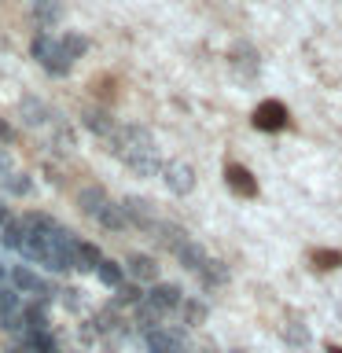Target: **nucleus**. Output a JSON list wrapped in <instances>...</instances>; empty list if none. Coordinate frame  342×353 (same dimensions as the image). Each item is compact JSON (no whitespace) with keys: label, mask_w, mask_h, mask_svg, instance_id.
<instances>
[{"label":"nucleus","mask_w":342,"mask_h":353,"mask_svg":"<svg viewBox=\"0 0 342 353\" xmlns=\"http://www.w3.org/2000/svg\"><path fill=\"white\" fill-rule=\"evenodd\" d=\"M0 225H11V214H8V206L0 203Z\"/></svg>","instance_id":"obj_28"},{"label":"nucleus","mask_w":342,"mask_h":353,"mask_svg":"<svg viewBox=\"0 0 342 353\" xmlns=\"http://www.w3.org/2000/svg\"><path fill=\"white\" fill-rule=\"evenodd\" d=\"M309 261H313L316 269H339V265H342V250H313V254H309Z\"/></svg>","instance_id":"obj_21"},{"label":"nucleus","mask_w":342,"mask_h":353,"mask_svg":"<svg viewBox=\"0 0 342 353\" xmlns=\"http://www.w3.org/2000/svg\"><path fill=\"white\" fill-rule=\"evenodd\" d=\"M30 52H33V59H37L52 77H66V74H70V66H74V59L63 52V44H59V41H52L48 33H37V37H33V48H30Z\"/></svg>","instance_id":"obj_1"},{"label":"nucleus","mask_w":342,"mask_h":353,"mask_svg":"<svg viewBox=\"0 0 342 353\" xmlns=\"http://www.w3.org/2000/svg\"><path fill=\"white\" fill-rule=\"evenodd\" d=\"M77 203H81V210H85L88 217H96L99 210H103V206L110 203V199H107V192H103V188H85V192L77 195Z\"/></svg>","instance_id":"obj_15"},{"label":"nucleus","mask_w":342,"mask_h":353,"mask_svg":"<svg viewBox=\"0 0 342 353\" xmlns=\"http://www.w3.org/2000/svg\"><path fill=\"white\" fill-rule=\"evenodd\" d=\"M121 210H125L129 225H137V228H143V232H154V225H159V217H154V206L148 203V199L129 195L125 203H121Z\"/></svg>","instance_id":"obj_4"},{"label":"nucleus","mask_w":342,"mask_h":353,"mask_svg":"<svg viewBox=\"0 0 342 353\" xmlns=\"http://www.w3.org/2000/svg\"><path fill=\"white\" fill-rule=\"evenodd\" d=\"M4 184H8L11 195H30V188H33L26 173H11V176H4Z\"/></svg>","instance_id":"obj_24"},{"label":"nucleus","mask_w":342,"mask_h":353,"mask_svg":"<svg viewBox=\"0 0 342 353\" xmlns=\"http://www.w3.org/2000/svg\"><path fill=\"white\" fill-rule=\"evenodd\" d=\"M59 44H63V52L70 55V59H81V55L88 52V41L81 37V33H63Z\"/></svg>","instance_id":"obj_20"},{"label":"nucleus","mask_w":342,"mask_h":353,"mask_svg":"<svg viewBox=\"0 0 342 353\" xmlns=\"http://www.w3.org/2000/svg\"><path fill=\"white\" fill-rule=\"evenodd\" d=\"M162 181H165V188H170L173 195H188L195 188V170L188 162H165Z\"/></svg>","instance_id":"obj_3"},{"label":"nucleus","mask_w":342,"mask_h":353,"mask_svg":"<svg viewBox=\"0 0 342 353\" xmlns=\"http://www.w3.org/2000/svg\"><path fill=\"white\" fill-rule=\"evenodd\" d=\"M81 125H85L88 132H96V137H103V140H110V137L118 132L114 118H110L107 110H85V114H81Z\"/></svg>","instance_id":"obj_9"},{"label":"nucleus","mask_w":342,"mask_h":353,"mask_svg":"<svg viewBox=\"0 0 342 353\" xmlns=\"http://www.w3.org/2000/svg\"><path fill=\"white\" fill-rule=\"evenodd\" d=\"M287 107L280 103V99H265V103H258V110H254V129H261V132H276V129H283L287 125Z\"/></svg>","instance_id":"obj_2"},{"label":"nucleus","mask_w":342,"mask_h":353,"mask_svg":"<svg viewBox=\"0 0 342 353\" xmlns=\"http://www.w3.org/2000/svg\"><path fill=\"white\" fill-rule=\"evenodd\" d=\"M228 353H247V350H228Z\"/></svg>","instance_id":"obj_31"},{"label":"nucleus","mask_w":342,"mask_h":353,"mask_svg":"<svg viewBox=\"0 0 342 353\" xmlns=\"http://www.w3.org/2000/svg\"><path fill=\"white\" fill-rule=\"evenodd\" d=\"M328 353H342V350H339V346H328Z\"/></svg>","instance_id":"obj_30"},{"label":"nucleus","mask_w":342,"mask_h":353,"mask_svg":"<svg viewBox=\"0 0 342 353\" xmlns=\"http://www.w3.org/2000/svg\"><path fill=\"white\" fill-rule=\"evenodd\" d=\"M283 339L291 342V346H309V339H313V335H309V327H305L298 316H287V324H283Z\"/></svg>","instance_id":"obj_18"},{"label":"nucleus","mask_w":342,"mask_h":353,"mask_svg":"<svg viewBox=\"0 0 342 353\" xmlns=\"http://www.w3.org/2000/svg\"><path fill=\"white\" fill-rule=\"evenodd\" d=\"M99 250L92 247V243H85V239H77L74 243V269H81V272H96L99 269Z\"/></svg>","instance_id":"obj_12"},{"label":"nucleus","mask_w":342,"mask_h":353,"mask_svg":"<svg viewBox=\"0 0 342 353\" xmlns=\"http://www.w3.org/2000/svg\"><path fill=\"white\" fill-rule=\"evenodd\" d=\"M199 283L206 287V291H214V287H225L228 283V269L221 261H206V269L199 272Z\"/></svg>","instance_id":"obj_16"},{"label":"nucleus","mask_w":342,"mask_h":353,"mask_svg":"<svg viewBox=\"0 0 342 353\" xmlns=\"http://www.w3.org/2000/svg\"><path fill=\"white\" fill-rule=\"evenodd\" d=\"M225 181H228L232 192L243 195V199H254V195H258V181L250 176V170H243V165H236V162L225 170Z\"/></svg>","instance_id":"obj_7"},{"label":"nucleus","mask_w":342,"mask_h":353,"mask_svg":"<svg viewBox=\"0 0 342 353\" xmlns=\"http://www.w3.org/2000/svg\"><path fill=\"white\" fill-rule=\"evenodd\" d=\"M173 258H177V261H181V265H184V269H188V272H195V276H199V272H203V269H206V261H210V258H206V250H203V247H199V243H195V239H188V243H181V247H177V250H173Z\"/></svg>","instance_id":"obj_6"},{"label":"nucleus","mask_w":342,"mask_h":353,"mask_svg":"<svg viewBox=\"0 0 342 353\" xmlns=\"http://www.w3.org/2000/svg\"><path fill=\"white\" fill-rule=\"evenodd\" d=\"M22 114H26L30 125H41V121L48 118V110H44V103H37V99H22Z\"/></svg>","instance_id":"obj_23"},{"label":"nucleus","mask_w":342,"mask_h":353,"mask_svg":"<svg viewBox=\"0 0 342 353\" xmlns=\"http://www.w3.org/2000/svg\"><path fill=\"white\" fill-rule=\"evenodd\" d=\"M11 283H15L19 291H26V294H41V298H48V283H44L37 272L22 269V265H19L15 272H11Z\"/></svg>","instance_id":"obj_11"},{"label":"nucleus","mask_w":342,"mask_h":353,"mask_svg":"<svg viewBox=\"0 0 342 353\" xmlns=\"http://www.w3.org/2000/svg\"><path fill=\"white\" fill-rule=\"evenodd\" d=\"M177 313H181V320H184L188 327H199V324H203V320H206V305L199 302V298H184Z\"/></svg>","instance_id":"obj_17"},{"label":"nucleus","mask_w":342,"mask_h":353,"mask_svg":"<svg viewBox=\"0 0 342 353\" xmlns=\"http://www.w3.org/2000/svg\"><path fill=\"white\" fill-rule=\"evenodd\" d=\"M148 302L159 305L162 313H177L181 302H184V294H181V287H177V283H154L148 291Z\"/></svg>","instance_id":"obj_5"},{"label":"nucleus","mask_w":342,"mask_h":353,"mask_svg":"<svg viewBox=\"0 0 342 353\" xmlns=\"http://www.w3.org/2000/svg\"><path fill=\"white\" fill-rule=\"evenodd\" d=\"M96 221H99L103 228H110V232L129 228V217H125V210H121V203H107V206L96 214Z\"/></svg>","instance_id":"obj_14"},{"label":"nucleus","mask_w":342,"mask_h":353,"mask_svg":"<svg viewBox=\"0 0 342 353\" xmlns=\"http://www.w3.org/2000/svg\"><path fill=\"white\" fill-rule=\"evenodd\" d=\"M195 353H217L214 346H203V350H195Z\"/></svg>","instance_id":"obj_29"},{"label":"nucleus","mask_w":342,"mask_h":353,"mask_svg":"<svg viewBox=\"0 0 342 353\" xmlns=\"http://www.w3.org/2000/svg\"><path fill=\"white\" fill-rule=\"evenodd\" d=\"M125 269H129L132 280H140V283L159 280V265H154V258H148V254H132V258L125 261Z\"/></svg>","instance_id":"obj_10"},{"label":"nucleus","mask_w":342,"mask_h":353,"mask_svg":"<svg viewBox=\"0 0 342 353\" xmlns=\"http://www.w3.org/2000/svg\"><path fill=\"white\" fill-rule=\"evenodd\" d=\"M0 176H11V162H8L4 151H0Z\"/></svg>","instance_id":"obj_27"},{"label":"nucleus","mask_w":342,"mask_h":353,"mask_svg":"<svg viewBox=\"0 0 342 353\" xmlns=\"http://www.w3.org/2000/svg\"><path fill=\"white\" fill-rule=\"evenodd\" d=\"M143 298H148V294H143L137 283H121L118 287V305H140Z\"/></svg>","instance_id":"obj_22"},{"label":"nucleus","mask_w":342,"mask_h":353,"mask_svg":"<svg viewBox=\"0 0 342 353\" xmlns=\"http://www.w3.org/2000/svg\"><path fill=\"white\" fill-rule=\"evenodd\" d=\"M11 140H15V132H11L4 121H0V143H11Z\"/></svg>","instance_id":"obj_26"},{"label":"nucleus","mask_w":342,"mask_h":353,"mask_svg":"<svg viewBox=\"0 0 342 353\" xmlns=\"http://www.w3.org/2000/svg\"><path fill=\"white\" fill-rule=\"evenodd\" d=\"M129 165L132 173H140V176H154V173H162L165 165H162V159H159V151H137V154H129V159H121Z\"/></svg>","instance_id":"obj_8"},{"label":"nucleus","mask_w":342,"mask_h":353,"mask_svg":"<svg viewBox=\"0 0 342 353\" xmlns=\"http://www.w3.org/2000/svg\"><path fill=\"white\" fill-rule=\"evenodd\" d=\"M15 313H19V298H15V291L0 287V316H15Z\"/></svg>","instance_id":"obj_25"},{"label":"nucleus","mask_w":342,"mask_h":353,"mask_svg":"<svg viewBox=\"0 0 342 353\" xmlns=\"http://www.w3.org/2000/svg\"><path fill=\"white\" fill-rule=\"evenodd\" d=\"M96 276H99V280H103L107 287H114V291H118L121 283H125V269H121L118 261H99V269H96Z\"/></svg>","instance_id":"obj_19"},{"label":"nucleus","mask_w":342,"mask_h":353,"mask_svg":"<svg viewBox=\"0 0 342 353\" xmlns=\"http://www.w3.org/2000/svg\"><path fill=\"white\" fill-rule=\"evenodd\" d=\"M30 8H33V19H37L41 26H55V22L63 19L59 0H30Z\"/></svg>","instance_id":"obj_13"}]
</instances>
